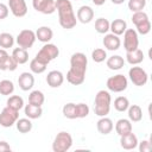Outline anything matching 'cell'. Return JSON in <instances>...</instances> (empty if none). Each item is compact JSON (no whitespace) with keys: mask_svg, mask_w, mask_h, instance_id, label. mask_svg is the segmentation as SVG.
Returning <instances> with one entry per match:
<instances>
[{"mask_svg":"<svg viewBox=\"0 0 152 152\" xmlns=\"http://www.w3.org/2000/svg\"><path fill=\"white\" fill-rule=\"evenodd\" d=\"M88 58L83 52H75L70 57V69L66 72V81L72 86H81L86 80Z\"/></svg>","mask_w":152,"mask_h":152,"instance_id":"obj_1","label":"cell"},{"mask_svg":"<svg viewBox=\"0 0 152 152\" xmlns=\"http://www.w3.org/2000/svg\"><path fill=\"white\" fill-rule=\"evenodd\" d=\"M56 11L58 13L59 25L65 30H71L77 24V18L74 13L72 4L70 0H55Z\"/></svg>","mask_w":152,"mask_h":152,"instance_id":"obj_2","label":"cell"},{"mask_svg":"<svg viewBox=\"0 0 152 152\" xmlns=\"http://www.w3.org/2000/svg\"><path fill=\"white\" fill-rule=\"evenodd\" d=\"M112 104V96L108 90H99L95 95L94 101V112L97 116H107L110 112Z\"/></svg>","mask_w":152,"mask_h":152,"instance_id":"obj_3","label":"cell"},{"mask_svg":"<svg viewBox=\"0 0 152 152\" xmlns=\"http://www.w3.org/2000/svg\"><path fill=\"white\" fill-rule=\"evenodd\" d=\"M72 146V137L66 131H61L56 134L52 141V151L53 152H66Z\"/></svg>","mask_w":152,"mask_h":152,"instance_id":"obj_4","label":"cell"},{"mask_svg":"<svg viewBox=\"0 0 152 152\" xmlns=\"http://www.w3.org/2000/svg\"><path fill=\"white\" fill-rule=\"evenodd\" d=\"M132 23L135 25V31L139 34H147L151 31V21L148 19V15L146 12L140 11V12H134L132 15Z\"/></svg>","mask_w":152,"mask_h":152,"instance_id":"obj_5","label":"cell"},{"mask_svg":"<svg viewBox=\"0 0 152 152\" xmlns=\"http://www.w3.org/2000/svg\"><path fill=\"white\" fill-rule=\"evenodd\" d=\"M58 55H59V49L57 48V45L52 43H45L36 55V58L42 61L45 64H49L51 61L57 58Z\"/></svg>","mask_w":152,"mask_h":152,"instance_id":"obj_6","label":"cell"},{"mask_svg":"<svg viewBox=\"0 0 152 152\" xmlns=\"http://www.w3.org/2000/svg\"><path fill=\"white\" fill-rule=\"evenodd\" d=\"M106 86H107V88H108L109 91L121 93V91H124V90L127 89V87H128V80H127V77L125 75L118 74V75L110 76L107 80Z\"/></svg>","mask_w":152,"mask_h":152,"instance_id":"obj_7","label":"cell"},{"mask_svg":"<svg viewBox=\"0 0 152 152\" xmlns=\"http://www.w3.org/2000/svg\"><path fill=\"white\" fill-rule=\"evenodd\" d=\"M128 77H129L131 82L137 87H142L148 81V75H147L146 70L142 69L141 66H137V65H133L128 70Z\"/></svg>","mask_w":152,"mask_h":152,"instance_id":"obj_8","label":"cell"},{"mask_svg":"<svg viewBox=\"0 0 152 152\" xmlns=\"http://www.w3.org/2000/svg\"><path fill=\"white\" fill-rule=\"evenodd\" d=\"M36 32L30 30V28H25V30H21L18 36L15 37V42L18 44L19 48H23V49H30L33 46L34 42H36Z\"/></svg>","mask_w":152,"mask_h":152,"instance_id":"obj_9","label":"cell"},{"mask_svg":"<svg viewBox=\"0 0 152 152\" xmlns=\"http://www.w3.org/2000/svg\"><path fill=\"white\" fill-rule=\"evenodd\" d=\"M18 119H19V110L12 109L6 106L0 113V126L5 128H10L13 125H15Z\"/></svg>","mask_w":152,"mask_h":152,"instance_id":"obj_10","label":"cell"},{"mask_svg":"<svg viewBox=\"0 0 152 152\" xmlns=\"http://www.w3.org/2000/svg\"><path fill=\"white\" fill-rule=\"evenodd\" d=\"M138 46H139L138 32L134 28H127L124 32V48H125L126 52L133 51V50L138 49Z\"/></svg>","mask_w":152,"mask_h":152,"instance_id":"obj_11","label":"cell"},{"mask_svg":"<svg viewBox=\"0 0 152 152\" xmlns=\"http://www.w3.org/2000/svg\"><path fill=\"white\" fill-rule=\"evenodd\" d=\"M32 6L42 14H52L56 11L55 0H32Z\"/></svg>","mask_w":152,"mask_h":152,"instance_id":"obj_12","label":"cell"},{"mask_svg":"<svg viewBox=\"0 0 152 152\" xmlns=\"http://www.w3.org/2000/svg\"><path fill=\"white\" fill-rule=\"evenodd\" d=\"M7 6L15 18H23L27 14V5L25 0H8Z\"/></svg>","mask_w":152,"mask_h":152,"instance_id":"obj_13","label":"cell"},{"mask_svg":"<svg viewBox=\"0 0 152 152\" xmlns=\"http://www.w3.org/2000/svg\"><path fill=\"white\" fill-rule=\"evenodd\" d=\"M18 86L23 91H28L34 86V76L32 72L24 71L18 77Z\"/></svg>","mask_w":152,"mask_h":152,"instance_id":"obj_14","label":"cell"},{"mask_svg":"<svg viewBox=\"0 0 152 152\" xmlns=\"http://www.w3.org/2000/svg\"><path fill=\"white\" fill-rule=\"evenodd\" d=\"M45 81L50 88H59L64 82V75L59 70H51L48 72Z\"/></svg>","mask_w":152,"mask_h":152,"instance_id":"obj_15","label":"cell"},{"mask_svg":"<svg viewBox=\"0 0 152 152\" xmlns=\"http://www.w3.org/2000/svg\"><path fill=\"white\" fill-rule=\"evenodd\" d=\"M76 18L82 24H89L94 19V10L88 5H83L77 10Z\"/></svg>","mask_w":152,"mask_h":152,"instance_id":"obj_16","label":"cell"},{"mask_svg":"<svg viewBox=\"0 0 152 152\" xmlns=\"http://www.w3.org/2000/svg\"><path fill=\"white\" fill-rule=\"evenodd\" d=\"M138 142H139L138 138L133 133V131L129 133H126L124 135H120V146L124 150H134V148H137Z\"/></svg>","mask_w":152,"mask_h":152,"instance_id":"obj_17","label":"cell"},{"mask_svg":"<svg viewBox=\"0 0 152 152\" xmlns=\"http://www.w3.org/2000/svg\"><path fill=\"white\" fill-rule=\"evenodd\" d=\"M102 43H103V46L109 51H116L121 46V40H120L119 36H116L114 33H106Z\"/></svg>","mask_w":152,"mask_h":152,"instance_id":"obj_18","label":"cell"},{"mask_svg":"<svg viewBox=\"0 0 152 152\" xmlns=\"http://www.w3.org/2000/svg\"><path fill=\"white\" fill-rule=\"evenodd\" d=\"M96 128H97L99 133L107 135V134L112 133V131L114 128V124H113L112 119H109L107 116H101L96 122Z\"/></svg>","mask_w":152,"mask_h":152,"instance_id":"obj_19","label":"cell"},{"mask_svg":"<svg viewBox=\"0 0 152 152\" xmlns=\"http://www.w3.org/2000/svg\"><path fill=\"white\" fill-rule=\"evenodd\" d=\"M53 37V31L49 26H40L36 31V38L42 43H50V40Z\"/></svg>","mask_w":152,"mask_h":152,"instance_id":"obj_20","label":"cell"},{"mask_svg":"<svg viewBox=\"0 0 152 152\" xmlns=\"http://www.w3.org/2000/svg\"><path fill=\"white\" fill-rule=\"evenodd\" d=\"M145 56H144V52L138 48L133 51H129V52H126V62L131 65H138L140 64L142 61H144Z\"/></svg>","mask_w":152,"mask_h":152,"instance_id":"obj_21","label":"cell"},{"mask_svg":"<svg viewBox=\"0 0 152 152\" xmlns=\"http://www.w3.org/2000/svg\"><path fill=\"white\" fill-rule=\"evenodd\" d=\"M133 131V126L129 119H119L115 124V132L118 135H124Z\"/></svg>","mask_w":152,"mask_h":152,"instance_id":"obj_22","label":"cell"},{"mask_svg":"<svg viewBox=\"0 0 152 152\" xmlns=\"http://www.w3.org/2000/svg\"><path fill=\"white\" fill-rule=\"evenodd\" d=\"M127 30V23L124 19H114L109 24V31L110 33H114L116 36L124 34V32Z\"/></svg>","mask_w":152,"mask_h":152,"instance_id":"obj_23","label":"cell"},{"mask_svg":"<svg viewBox=\"0 0 152 152\" xmlns=\"http://www.w3.org/2000/svg\"><path fill=\"white\" fill-rule=\"evenodd\" d=\"M24 113H25L26 118H28L31 120H34V119H38V118L42 116L43 109H42V107L33 106V104L28 103V104H25L24 106Z\"/></svg>","mask_w":152,"mask_h":152,"instance_id":"obj_24","label":"cell"},{"mask_svg":"<svg viewBox=\"0 0 152 152\" xmlns=\"http://www.w3.org/2000/svg\"><path fill=\"white\" fill-rule=\"evenodd\" d=\"M11 56L18 63V65L19 64H25L28 61V52H27V50L26 49H23V48H19V46L15 48V49H13Z\"/></svg>","mask_w":152,"mask_h":152,"instance_id":"obj_25","label":"cell"},{"mask_svg":"<svg viewBox=\"0 0 152 152\" xmlns=\"http://www.w3.org/2000/svg\"><path fill=\"white\" fill-rule=\"evenodd\" d=\"M106 64H107L108 69H110V70H120L125 65V59H124V57H121L119 55H114V56H110L109 58H107Z\"/></svg>","mask_w":152,"mask_h":152,"instance_id":"obj_26","label":"cell"},{"mask_svg":"<svg viewBox=\"0 0 152 152\" xmlns=\"http://www.w3.org/2000/svg\"><path fill=\"white\" fill-rule=\"evenodd\" d=\"M127 113H128V119L131 120V122H139L142 119V110L140 106L138 104H129Z\"/></svg>","mask_w":152,"mask_h":152,"instance_id":"obj_27","label":"cell"},{"mask_svg":"<svg viewBox=\"0 0 152 152\" xmlns=\"http://www.w3.org/2000/svg\"><path fill=\"white\" fill-rule=\"evenodd\" d=\"M15 127H17L18 132L25 134V133L31 132L33 125H32L31 119H28V118H19L17 120V122H15Z\"/></svg>","mask_w":152,"mask_h":152,"instance_id":"obj_28","label":"cell"},{"mask_svg":"<svg viewBox=\"0 0 152 152\" xmlns=\"http://www.w3.org/2000/svg\"><path fill=\"white\" fill-rule=\"evenodd\" d=\"M44 101H45V96H44L43 91H40V90H32L28 95V103H31L33 106L42 107Z\"/></svg>","mask_w":152,"mask_h":152,"instance_id":"obj_29","label":"cell"},{"mask_svg":"<svg viewBox=\"0 0 152 152\" xmlns=\"http://www.w3.org/2000/svg\"><path fill=\"white\" fill-rule=\"evenodd\" d=\"M6 106L12 108V109H15V110H20L21 108H24V99L19 95H11L7 101H6Z\"/></svg>","mask_w":152,"mask_h":152,"instance_id":"obj_30","label":"cell"},{"mask_svg":"<svg viewBox=\"0 0 152 152\" xmlns=\"http://www.w3.org/2000/svg\"><path fill=\"white\" fill-rule=\"evenodd\" d=\"M14 43H15V39L11 33H8V32L0 33V48L1 49L7 50L10 48H13Z\"/></svg>","mask_w":152,"mask_h":152,"instance_id":"obj_31","label":"cell"},{"mask_svg":"<svg viewBox=\"0 0 152 152\" xmlns=\"http://www.w3.org/2000/svg\"><path fill=\"white\" fill-rule=\"evenodd\" d=\"M109 20L106 18H97L95 20V31L100 34H106L109 31Z\"/></svg>","mask_w":152,"mask_h":152,"instance_id":"obj_32","label":"cell"},{"mask_svg":"<svg viewBox=\"0 0 152 152\" xmlns=\"http://www.w3.org/2000/svg\"><path fill=\"white\" fill-rule=\"evenodd\" d=\"M17 68H18V63L10 55L0 63V70L2 71H14Z\"/></svg>","mask_w":152,"mask_h":152,"instance_id":"obj_33","label":"cell"},{"mask_svg":"<svg viewBox=\"0 0 152 152\" xmlns=\"http://www.w3.org/2000/svg\"><path fill=\"white\" fill-rule=\"evenodd\" d=\"M46 66H48V64L43 63L42 61L37 59L36 57L30 62V70L32 74H43L46 70Z\"/></svg>","mask_w":152,"mask_h":152,"instance_id":"obj_34","label":"cell"},{"mask_svg":"<svg viewBox=\"0 0 152 152\" xmlns=\"http://www.w3.org/2000/svg\"><path fill=\"white\" fill-rule=\"evenodd\" d=\"M129 107V100L126 96H118L114 100V108L118 112H126Z\"/></svg>","mask_w":152,"mask_h":152,"instance_id":"obj_35","label":"cell"},{"mask_svg":"<svg viewBox=\"0 0 152 152\" xmlns=\"http://www.w3.org/2000/svg\"><path fill=\"white\" fill-rule=\"evenodd\" d=\"M14 91V83L10 80H2L0 81V94L5 96L12 95Z\"/></svg>","mask_w":152,"mask_h":152,"instance_id":"obj_36","label":"cell"},{"mask_svg":"<svg viewBox=\"0 0 152 152\" xmlns=\"http://www.w3.org/2000/svg\"><path fill=\"white\" fill-rule=\"evenodd\" d=\"M62 113L66 119H70V120L76 119V103H72V102L65 103L62 108Z\"/></svg>","mask_w":152,"mask_h":152,"instance_id":"obj_37","label":"cell"},{"mask_svg":"<svg viewBox=\"0 0 152 152\" xmlns=\"http://www.w3.org/2000/svg\"><path fill=\"white\" fill-rule=\"evenodd\" d=\"M91 59L95 63H102L107 59V52L102 48H96L91 51Z\"/></svg>","mask_w":152,"mask_h":152,"instance_id":"obj_38","label":"cell"},{"mask_svg":"<svg viewBox=\"0 0 152 152\" xmlns=\"http://www.w3.org/2000/svg\"><path fill=\"white\" fill-rule=\"evenodd\" d=\"M128 10L132 11L133 13L134 12H140L145 8L146 6V0H128Z\"/></svg>","mask_w":152,"mask_h":152,"instance_id":"obj_39","label":"cell"},{"mask_svg":"<svg viewBox=\"0 0 152 152\" xmlns=\"http://www.w3.org/2000/svg\"><path fill=\"white\" fill-rule=\"evenodd\" d=\"M89 106L87 103H76V119H83L89 115Z\"/></svg>","mask_w":152,"mask_h":152,"instance_id":"obj_40","label":"cell"},{"mask_svg":"<svg viewBox=\"0 0 152 152\" xmlns=\"http://www.w3.org/2000/svg\"><path fill=\"white\" fill-rule=\"evenodd\" d=\"M137 147L139 148L140 152H151L152 151V145H151V142L148 140H142V141L138 142Z\"/></svg>","mask_w":152,"mask_h":152,"instance_id":"obj_41","label":"cell"},{"mask_svg":"<svg viewBox=\"0 0 152 152\" xmlns=\"http://www.w3.org/2000/svg\"><path fill=\"white\" fill-rule=\"evenodd\" d=\"M8 13H10V8L4 2H0V20H4L8 17Z\"/></svg>","mask_w":152,"mask_h":152,"instance_id":"obj_42","label":"cell"},{"mask_svg":"<svg viewBox=\"0 0 152 152\" xmlns=\"http://www.w3.org/2000/svg\"><path fill=\"white\" fill-rule=\"evenodd\" d=\"M12 151V147L10 146V144L5 140H1L0 141V152H11Z\"/></svg>","mask_w":152,"mask_h":152,"instance_id":"obj_43","label":"cell"},{"mask_svg":"<svg viewBox=\"0 0 152 152\" xmlns=\"http://www.w3.org/2000/svg\"><path fill=\"white\" fill-rule=\"evenodd\" d=\"M8 56V52L5 50V49H0V63Z\"/></svg>","mask_w":152,"mask_h":152,"instance_id":"obj_44","label":"cell"},{"mask_svg":"<svg viewBox=\"0 0 152 152\" xmlns=\"http://www.w3.org/2000/svg\"><path fill=\"white\" fill-rule=\"evenodd\" d=\"M91 1H93V4L95 6H102L106 2V0H91Z\"/></svg>","mask_w":152,"mask_h":152,"instance_id":"obj_45","label":"cell"},{"mask_svg":"<svg viewBox=\"0 0 152 152\" xmlns=\"http://www.w3.org/2000/svg\"><path fill=\"white\" fill-rule=\"evenodd\" d=\"M114 5H121V4H124L125 2V0H110Z\"/></svg>","mask_w":152,"mask_h":152,"instance_id":"obj_46","label":"cell"},{"mask_svg":"<svg viewBox=\"0 0 152 152\" xmlns=\"http://www.w3.org/2000/svg\"><path fill=\"white\" fill-rule=\"evenodd\" d=\"M76 1H78V0H76Z\"/></svg>","mask_w":152,"mask_h":152,"instance_id":"obj_47","label":"cell"}]
</instances>
